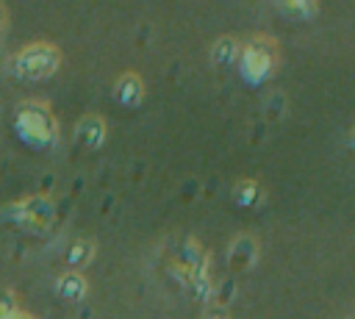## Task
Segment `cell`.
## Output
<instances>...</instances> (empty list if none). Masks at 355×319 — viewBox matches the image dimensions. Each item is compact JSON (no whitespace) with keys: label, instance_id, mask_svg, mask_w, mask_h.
<instances>
[{"label":"cell","instance_id":"obj_1","mask_svg":"<svg viewBox=\"0 0 355 319\" xmlns=\"http://www.w3.org/2000/svg\"><path fill=\"white\" fill-rule=\"evenodd\" d=\"M55 61H58V53H55L50 44H33V47H28V50L19 55V72L36 78V75L50 72V69L55 67Z\"/></svg>","mask_w":355,"mask_h":319},{"label":"cell","instance_id":"obj_2","mask_svg":"<svg viewBox=\"0 0 355 319\" xmlns=\"http://www.w3.org/2000/svg\"><path fill=\"white\" fill-rule=\"evenodd\" d=\"M19 122H22L33 136H50V130H53V122H50V117H47L44 108L25 105L22 114H19Z\"/></svg>","mask_w":355,"mask_h":319},{"label":"cell","instance_id":"obj_3","mask_svg":"<svg viewBox=\"0 0 355 319\" xmlns=\"http://www.w3.org/2000/svg\"><path fill=\"white\" fill-rule=\"evenodd\" d=\"M100 119L97 117H89V119H83L80 122V128H78V133H80V141L83 144H94L97 139H100Z\"/></svg>","mask_w":355,"mask_h":319}]
</instances>
